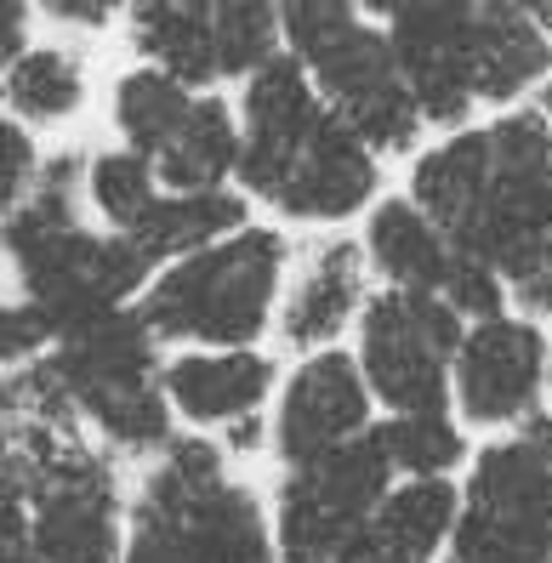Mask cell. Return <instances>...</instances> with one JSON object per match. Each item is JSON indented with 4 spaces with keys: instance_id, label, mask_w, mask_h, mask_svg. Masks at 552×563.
<instances>
[{
    "instance_id": "cell-35",
    "label": "cell",
    "mask_w": 552,
    "mask_h": 563,
    "mask_svg": "<svg viewBox=\"0 0 552 563\" xmlns=\"http://www.w3.org/2000/svg\"><path fill=\"white\" fill-rule=\"evenodd\" d=\"M0 290H7V274H0Z\"/></svg>"
},
{
    "instance_id": "cell-26",
    "label": "cell",
    "mask_w": 552,
    "mask_h": 563,
    "mask_svg": "<svg viewBox=\"0 0 552 563\" xmlns=\"http://www.w3.org/2000/svg\"><path fill=\"white\" fill-rule=\"evenodd\" d=\"M496 274H501V290H507V313L552 330V234L525 245V251H512Z\"/></svg>"
},
{
    "instance_id": "cell-15",
    "label": "cell",
    "mask_w": 552,
    "mask_h": 563,
    "mask_svg": "<svg viewBox=\"0 0 552 563\" xmlns=\"http://www.w3.org/2000/svg\"><path fill=\"white\" fill-rule=\"evenodd\" d=\"M467 52H473L478 114L525 109L536 97V86L552 75V35H541L530 7H473Z\"/></svg>"
},
{
    "instance_id": "cell-12",
    "label": "cell",
    "mask_w": 552,
    "mask_h": 563,
    "mask_svg": "<svg viewBox=\"0 0 552 563\" xmlns=\"http://www.w3.org/2000/svg\"><path fill=\"white\" fill-rule=\"evenodd\" d=\"M365 296H371V274H365L360 240L347 228L302 234V240H290V268H285V290H279L268 336L297 358L342 347V336H353V319H360Z\"/></svg>"
},
{
    "instance_id": "cell-14",
    "label": "cell",
    "mask_w": 552,
    "mask_h": 563,
    "mask_svg": "<svg viewBox=\"0 0 552 563\" xmlns=\"http://www.w3.org/2000/svg\"><path fill=\"white\" fill-rule=\"evenodd\" d=\"M91 91H97V75H91L86 46L35 35L29 52L0 75V114L12 125H23L35 143H46V137H63L69 125L86 120Z\"/></svg>"
},
{
    "instance_id": "cell-13",
    "label": "cell",
    "mask_w": 552,
    "mask_h": 563,
    "mask_svg": "<svg viewBox=\"0 0 552 563\" xmlns=\"http://www.w3.org/2000/svg\"><path fill=\"white\" fill-rule=\"evenodd\" d=\"M394 63L410 86V103L421 114V131H462L478 120L473 103V52H467V29L473 7H376Z\"/></svg>"
},
{
    "instance_id": "cell-27",
    "label": "cell",
    "mask_w": 552,
    "mask_h": 563,
    "mask_svg": "<svg viewBox=\"0 0 552 563\" xmlns=\"http://www.w3.org/2000/svg\"><path fill=\"white\" fill-rule=\"evenodd\" d=\"M439 302L456 313L462 324H478V319H496L507 313V290H501V274L490 268V262H478V256H462V251H450V268L439 279Z\"/></svg>"
},
{
    "instance_id": "cell-36",
    "label": "cell",
    "mask_w": 552,
    "mask_h": 563,
    "mask_svg": "<svg viewBox=\"0 0 552 563\" xmlns=\"http://www.w3.org/2000/svg\"><path fill=\"white\" fill-rule=\"evenodd\" d=\"M547 563H552V558H547Z\"/></svg>"
},
{
    "instance_id": "cell-30",
    "label": "cell",
    "mask_w": 552,
    "mask_h": 563,
    "mask_svg": "<svg viewBox=\"0 0 552 563\" xmlns=\"http://www.w3.org/2000/svg\"><path fill=\"white\" fill-rule=\"evenodd\" d=\"M331 563H394V558L376 552V547H371V536H365V541H353V547H347L342 558H331Z\"/></svg>"
},
{
    "instance_id": "cell-18",
    "label": "cell",
    "mask_w": 552,
    "mask_h": 563,
    "mask_svg": "<svg viewBox=\"0 0 552 563\" xmlns=\"http://www.w3.org/2000/svg\"><path fill=\"white\" fill-rule=\"evenodd\" d=\"M120 41L143 69L172 75L188 91H222L217 75V46H211V7H172V0H148V7L120 12Z\"/></svg>"
},
{
    "instance_id": "cell-6",
    "label": "cell",
    "mask_w": 552,
    "mask_h": 563,
    "mask_svg": "<svg viewBox=\"0 0 552 563\" xmlns=\"http://www.w3.org/2000/svg\"><path fill=\"white\" fill-rule=\"evenodd\" d=\"M462 319L433 290H376L353 319V364L376 416L450 410V358L462 347Z\"/></svg>"
},
{
    "instance_id": "cell-9",
    "label": "cell",
    "mask_w": 552,
    "mask_h": 563,
    "mask_svg": "<svg viewBox=\"0 0 552 563\" xmlns=\"http://www.w3.org/2000/svg\"><path fill=\"white\" fill-rule=\"evenodd\" d=\"M541 410H547V330L512 313L467 324L456 358H450V416L467 427V439L512 433L518 421Z\"/></svg>"
},
{
    "instance_id": "cell-11",
    "label": "cell",
    "mask_w": 552,
    "mask_h": 563,
    "mask_svg": "<svg viewBox=\"0 0 552 563\" xmlns=\"http://www.w3.org/2000/svg\"><path fill=\"white\" fill-rule=\"evenodd\" d=\"M387 183V165L353 137V131L324 109V120L313 125V137L297 148V159L285 165V177L274 183V194L263 200L274 228H308V234H336V228L360 222Z\"/></svg>"
},
{
    "instance_id": "cell-33",
    "label": "cell",
    "mask_w": 552,
    "mask_h": 563,
    "mask_svg": "<svg viewBox=\"0 0 552 563\" xmlns=\"http://www.w3.org/2000/svg\"><path fill=\"white\" fill-rule=\"evenodd\" d=\"M547 410H552V330H547Z\"/></svg>"
},
{
    "instance_id": "cell-3",
    "label": "cell",
    "mask_w": 552,
    "mask_h": 563,
    "mask_svg": "<svg viewBox=\"0 0 552 563\" xmlns=\"http://www.w3.org/2000/svg\"><path fill=\"white\" fill-rule=\"evenodd\" d=\"M12 433L29 558L35 563H120L125 552V467L97 450L75 421L0 416Z\"/></svg>"
},
{
    "instance_id": "cell-28",
    "label": "cell",
    "mask_w": 552,
    "mask_h": 563,
    "mask_svg": "<svg viewBox=\"0 0 552 563\" xmlns=\"http://www.w3.org/2000/svg\"><path fill=\"white\" fill-rule=\"evenodd\" d=\"M120 12L125 7H109V0H46V7H35V29L86 46V41L120 35Z\"/></svg>"
},
{
    "instance_id": "cell-16",
    "label": "cell",
    "mask_w": 552,
    "mask_h": 563,
    "mask_svg": "<svg viewBox=\"0 0 552 563\" xmlns=\"http://www.w3.org/2000/svg\"><path fill=\"white\" fill-rule=\"evenodd\" d=\"M360 256L376 290H439L450 268V240L421 217L405 194H382V200L360 217Z\"/></svg>"
},
{
    "instance_id": "cell-31",
    "label": "cell",
    "mask_w": 552,
    "mask_h": 563,
    "mask_svg": "<svg viewBox=\"0 0 552 563\" xmlns=\"http://www.w3.org/2000/svg\"><path fill=\"white\" fill-rule=\"evenodd\" d=\"M530 109H536V114L547 120V131H552V75H547V80L536 86V97H530Z\"/></svg>"
},
{
    "instance_id": "cell-7",
    "label": "cell",
    "mask_w": 552,
    "mask_h": 563,
    "mask_svg": "<svg viewBox=\"0 0 552 563\" xmlns=\"http://www.w3.org/2000/svg\"><path fill=\"white\" fill-rule=\"evenodd\" d=\"M394 489L382 450L365 439H353L331 455L290 467L268 489V529L279 563H331L353 541H365L371 512L382 507V495Z\"/></svg>"
},
{
    "instance_id": "cell-17",
    "label": "cell",
    "mask_w": 552,
    "mask_h": 563,
    "mask_svg": "<svg viewBox=\"0 0 552 563\" xmlns=\"http://www.w3.org/2000/svg\"><path fill=\"white\" fill-rule=\"evenodd\" d=\"M154 183L166 194H217L234 188L240 172V120L229 91H194L183 125L166 137L154 159Z\"/></svg>"
},
{
    "instance_id": "cell-23",
    "label": "cell",
    "mask_w": 552,
    "mask_h": 563,
    "mask_svg": "<svg viewBox=\"0 0 552 563\" xmlns=\"http://www.w3.org/2000/svg\"><path fill=\"white\" fill-rule=\"evenodd\" d=\"M371 444L382 450L394 478H462L473 439L450 410L428 416H376L371 421Z\"/></svg>"
},
{
    "instance_id": "cell-19",
    "label": "cell",
    "mask_w": 552,
    "mask_h": 563,
    "mask_svg": "<svg viewBox=\"0 0 552 563\" xmlns=\"http://www.w3.org/2000/svg\"><path fill=\"white\" fill-rule=\"evenodd\" d=\"M365 536L394 563H439L456 536V478H394Z\"/></svg>"
},
{
    "instance_id": "cell-2",
    "label": "cell",
    "mask_w": 552,
    "mask_h": 563,
    "mask_svg": "<svg viewBox=\"0 0 552 563\" xmlns=\"http://www.w3.org/2000/svg\"><path fill=\"white\" fill-rule=\"evenodd\" d=\"M290 268V234L263 217L234 228L229 240L188 251L137 296V313L159 353L183 347H263Z\"/></svg>"
},
{
    "instance_id": "cell-34",
    "label": "cell",
    "mask_w": 552,
    "mask_h": 563,
    "mask_svg": "<svg viewBox=\"0 0 552 563\" xmlns=\"http://www.w3.org/2000/svg\"><path fill=\"white\" fill-rule=\"evenodd\" d=\"M439 563H462V558H450V552H444V558H439Z\"/></svg>"
},
{
    "instance_id": "cell-8",
    "label": "cell",
    "mask_w": 552,
    "mask_h": 563,
    "mask_svg": "<svg viewBox=\"0 0 552 563\" xmlns=\"http://www.w3.org/2000/svg\"><path fill=\"white\" fill-rule=\"evenodd\" d=\"M279 371L285 364L268 347H183L159 358V399L177 433L211 439L240 467L268 444Z\"/></svg>"
},
{
    "instance_id": "cell-5",
    "label": "cell",
    "mask_w": 552,
    "mask_h": 563,
    "mask_svg": "<svg viewBox=\"0 0 552 563\" xmlns=\"http://www.w3.org/2000/svg\"><path fill=\"white\" fill-rule=\"evenodd\" d=\"M462 563H547L552 558V410L518 421L512 433L473 444L456 478Z\"/></svg>"
},
{
    "instance_id": "cell-4",
    "label": "cell",
    "mask_w": 552,
    "mask_h": 563,
    "mask_svg": "<svg viewBox=\"0 0 552 563\" xmlns=\"http://www.w3.org/2000/svg\"><path fill=\"white\" fill-rule=\"evenodd\" d=\"M279 52L313 80L331 109L382 165L410 159L428 131L410 103V86L394 63L382 23L360 7H279Z\"/></svg>"
},
{
    "instance_id": "cell-22",
    "label": "cell",
    "mask_w": 552,
    "mask_h": 563,
    "mask_svg": "<svg viewBox=\"0 0 552 563\" xmlns=\"http://www.w3.org/2000/svg\"><path fill=\"white\" fill-rule=\"evenodd\" d=\"M188 103H194L188 86H177L172 75H159V69H143V63L114 69V80L103 91V114H109L114 143L143 154V159H154L159 148H166V137L183 125Z\"/></svg>"
},
{
    "instance_id": "cell-29",
    "label": "cell",
    "mask_w": 552,
    "mask_h": 563,
    "mask_svg": "<svg viewBox=\"0 0 552 563\" xmlns=\"http://www.w3.org/2000/svg\"><path fill=\"white\" fill-rule=\"evenodd\" d=\"M35 7H18V0H0V75L12 69V63L29 52V41H35Z\"/></svg>"
},
{
    "instance_id": "cell-20",
    "label": "cell",
    "mask_w": 552,
    "mask_h": 563,
    "mask_svg": "<svg viewBox=\"0 0 552 563\" xmlns=\"http://www.w3.org/2000/svg\"><path fill=\"white\" fill-rule=\"evenodd\" d=\"M251 222V206L240 200L234 188H217V194H159V206L148 211V222L137 228L132 245L148 268H166V262L188 256V251H206L217 240H229L234 228Z\"/></svg>"
},
{
    "instance_id": "cell-24",
    "label": "cell",
    "mask_w": 552,
    "mask_h": 563,
    "mask_svg": "<svg viewBox=\"0 0 552 563\" xmlns=\"http://www.w3.org/2000/svg\"><path fill=\"white\" fill-rule=\"evenodd\" d=\"M211 46L222 86H240L268 57H279V7H211Z\"/></svg>"
},
{
    "instance_id": "cell-10",
    "label": "cell",
    "mask_w": 552,
    "mask_h": 563,
    "mask_svg": "<svg viewBox=\"0 0 552 563\" xmlns=\"http://www.w3.org/2000/svg\"><path fill=\"white\" fill-rule=\"evenodd\" d=\"M376 421V405L360 382V364L347 347H324L279 371L274 405H268V455L274 467H308V461L331 455L353 439H365Z\"/></svg>"
},
{
    "instance_id": "cell-21",
    "label": "cell",
    "mask_w": 552,
    "mask_h": 563,
    "mask_svg": "<svg viewBox=\"0 0 552 563\" xmlns=\"http://www.w3.org/2000/svg\"><path fill=\"white\" fill-rule=\"evenodd\" d=\"M159 188L154 183V165L120 143L103 148H80V211L91 228H103L114 240H132L137 228L148 222V211L159 206Z\"/></svg>"
},
{
    "instance_id": "cell-32",
    "label": "cell",
    "mask_w": 552,
    "mask_h": 563,
    "mask_svg": "<svg viewBox=\"0 0 552 563\" xmlns=\"http://www.w3.org/2000/svg\"><path fill=\"white\" fill-rule=\"evenodd\" d=\"M0 563H35V558H29V541L23 547H0Z\"/></svg>"
},
{
    "instance_id": "cell-1",
    "label": "cell",
    "mask_w": 552,
    "mask_h": 563,
    "mask_svg": "<svg viewBox=\"0 0 552 563\" xmlns=\"http://www.w3.org/2000/svg\"><path fill=\"white\" fill-rule=\"evenodd\" d=\"M120 563H279L268 495L211 439L177 433L125 484Z\"/></svg>"
},
{
    "instance_id": "cell-25",
    "label": "cell",
    "mask_w": 552,
    "mask_h": 563,
    "mask_svg": "<svg viewBox=\"0 0 552 563\" xmlns=\"http://www.w3.org/2000/svg\"><path fill=\"white\" fill-rule=\"evenodd\" d=\"M57 347V324L18 290H0V376H23Z\"/></svg>"
}]
</instances>
